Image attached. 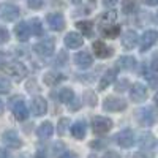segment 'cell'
Instances as JSON below:
<instances>
[{
    "label": "cell",
    "mask_w": 158,
    "mask_h": 158,
    "mask_svg": "<svg viewBox=\"0 0 158 158\" xmlns=\"http://www.w3.org/2000/svg\"><path fill=\"white\" fill-rule=\"evenodd\" d=\"M46 111H48V103H46V100H44L43 97H35V98L32 100V112H33V115L41 117V115L46 114Z\"/></svg>",
    "instance_id": "obj_16"
},
{
    "label": "cell",
    "mask_w": 158,
    "mask_h": 158,
    "mask_svg": "<svg viewBox=\"0 0 158 158\" xmlns=\"http://www.w3.org/2000/svg\"><path fill=\"white\" fill-rule=\"evenodd\" d=\"M117 2H118V0H103L104 6H108V8H112V6H115V5H117Z\"/></svg>",
    "instance_id": "obj_39"
},
{
    "label": "cell",
    "mask_w": 158,
    "mask_h": 158,
    "mask_svg": "<svg viewBox=\"0 0 158 158\" xmlns=\"http://www.w3.org/2000/svg\"><path fill=\"white\" fill-rule=\"evenodd\" d=\"M85 133H87V127H85V122L84 120H77L73 123L71 127V135L73 138L76 139H84L85 138Z\"/></svg>",
    "instance_id": "obj_22"
},
{
    "label": "cell",
    "mask_w": 158,
    "mask_h": 158,
    "mask_svg": "<svg viewBox=\"0 0 158 158\" xmlns=\"http://www.w3.org/2000/svg\"><path fill=\"white\" fill-rule=\"evenodd\" d=\"M29 25H30V32H32L33 35H36V36H43V35H44L43 24H41V21H40L38 18H33Z\"/></svg>",
    "instance_id": "obj_29"
},
{
    "label": "cell",
    "mask_w": 158,
    "mask_h": 158,
    "mask_svg": "<svg viewBox=\"0 0 158 158\" xmlns=\"http://www.w3.org/2000/svg\"><path fill=\"white\" fill-rule=\"evenodd\" d=\"M21 15V10L13 3H2L0 5V16L5 21H16Z\"/></svg>",
    "instance_id": "obj_7"
},
{
    "label": "cell",
    "mask_w": 158,
    "mask_h": 158,
    "mask_svg": "<svg viewBox=\"0 0 158 158\" xmlns=\"http://www.w3.org/2000/svg\"><path fill=\"white\" fill-rule=\"evenodd\" d=\"M127 85H128V81H125V79H123L122 82H118V84L115 85V90H117V92H123Z\"/></svg>",
    "instance_id": "obj_38"
},
{
    "label": "cell",
    "mask_w": 158,
    "mask_h": 158,
    "mask_svg": "<svg viewBox=\"0 0 158 158\" xmlns=\"http://www.w3.org/2000/svg\"><path fill=\"white\" fill-rule=\"evenodd\" d=\"M90 158H94V156H90Z\"/></svg>",
    "instance_id": "obj_48"
},
{
    "label": "cell",
    "mask_w": 158,
    "mask_h": 158,
    "mask_svg": "<svg viewBox=\"0 0 158 158\" xmlns=\"http://www.w3.org/2000/svg\"><path fill=\"white\" fill-rule=\"evenodd\" d=\"M33 51L40 57H51L56 51V43L52 38H44L43 41H40L33 46Z\"/></svg>",
    "instance_id": "obj_3"
},
{
    "label": "cell",
    "mask_w": 158,
    "mask_h": 158,
    "mask_svg": "<svg viewBox=\"0 0 158 158\" xmlns=\"http://www.w3.org/2000/svg\"><path fill=\"white\" fill-rule=\"evenodd\" d=\"M115 79V70H108L100 79V84H98V90H104L108 85H111Z\"/></svg>",
    "instance_id": "obj_24"
},
{
    "label": "cell",
    "mask_w": 158,
    "mask_h": 158,
    "mask_svg": "<svg viewBox=\"0 0 158 158\" xmlns=\"http://www.w3.org/2000/svg\"><path fill=\"white\" fill-rule=\"evenodd\" d=\"M15 104H13V114H15V118L19 122H24V120H27V117H29V109L27 106H25V103L24 100L19 97V98H15Z\"/></svg>",
    "instance_id": "obj_11"
},
{
    "label": "cell",
    "mask_w": 158,
    "mask_h": 158,
    "mask_svg": "<svg viewBox=\"0 0 158 158\" xmlns=\"http://www.w3.org/2000/svg\"><path fill=\"white\" fill-rule=\"evenodd\" d=\"M138 2L136 0H123L122 2V11L125 15H135L138 13Z\"/></svg>",
    "instance_id": "obj_28"
},
{
    "label": "cell",
    "mask_w": 158,
    "mask_h": 158,
    "mask_svg": "<svg viewBox=\"0 0 158 158\" xmlns=\"http://www.w3.org/2000/svg\"><path fill=\"white\" fill-rule=\"evenodd\" d=\"M115 21H117V11L109 10V11L103 13V15L100 16V27H103V25H111V24H115Z\"/></svg>",
    "instance_id": "obj_27"
},
{
    "label": "cell",
    "mask_w": 158,
    "mask_h": 158,
    "mask_svg": "<svg viewBox=\"0 0 158 158\" xmlns=\"http://www.w3.org/2000/svg\"><path fill=\"white\" fill-rule=\"evenodd\" d=\"M103 109L108 111V112L123 111V109H127V101L122 100V98H117V97H108L103 101Z\"/></svg>",
    "instance_id": "obj_4"
},
{
    "label": "cell",
    "mask_w": 158,
    "mask_h": 158,
    "mask_svg": "<svg viewBox=\"0 0 158 158\" xmlns=\"http://www.w3.org/2000/svg\"><path fill=\"white\" fill-rule=\"evenodd\" d=\"M27 90H29V92H32V90H38L35 81H29V82H27Z\"/></svg>",
    "instance_id": "obj_40"
},
{
    "label": "cell",
    "mask_w": 158,
    "mask_h": 158,
    "mask_svg": "<svg viewBox=\"0 0 158 158\" xmlns=\"http://www.w3.org/2000/svg\"><path fill=\"white\" fill-rule=\"evenodd\" d=\"M144 155H146V152H139V153H136L135 158H149V156H144Z\"/></svg>",
    "instance_id": "obj_44"
},
{
    "label": "cell",
    "mask_w": 158,
    "mask_h": 158,
    "mask_svg": "<svg viewBox=\"0 0 158 158\" xmlns=\"http://www.w3.org/2000/svg\"><path fill=\"white\" fill-rule=\"evenodd\" d=\"M103 36H108V38H117L118 33H120V25L117 24H111V25H103L100 27Z\"/></svg>",
    "instance_id": "obj_26"
},
{
    "label": "cell",
    "mask_w": 158,
    "mask_h": 158,
    "mask_svg": "<svg viewBox=\"0 0 158 158\" xmlns=\"http://www.w3.org/2000/svg\"><path fill=\"white\" fill-rule=\"evenodd\" d=\"M156 41H158V32L156 30H146L142 33V36L139 38V49H141V52L149 51Z\"/></svg>",
    "instance_id": "obj_5"
},
{
    "label": "cell",
    "mask_w": 158,
    "mask_h": 158,
    "mask_svg": "<svg viewBox=\"0 0 158 158\" xmlns=\"http://www.w3.org/2000/svg\"><path fill=\"white\" fill-rule=\"evenodd\" d=\"M146 5H150V6H155V5H158V0H142Z\"/></svg>",
    "instance_id": "obj_42"
},
{
    "label": "cell",
    "mask_w": 158,
    "mask_h": 158,
    "mask_svg": "<svg viewBox=\"0 0 158 158\" xmlns=\"http://www.w3.org/2000/svg\"><path fill=\"white\" fill-rule=\"evenodd\" d=\"M103 158H120V155H118L117 152H114V150H106L104 155H103Z\"/></svg>",
    "instance_id": "obj_37"
},
{
    "label": "cell",
    "mask_w": 158,
    "mask_h": 158,
    "mask_svg": "<svg viewBox=\"0 0 158 158\" xmlns=\"http://www.w3.org/2000/svg\"><path fill=\"white\" fill-rule=\"evenodd\" d=\"M11 90V81L5 76H0V94H8Z\"/></svg>",
    "instance_id": "obj_32"
},
{
    "label": "cell",
    "mask_w": 158,
    "mask_h": 158,
    "mask_svg": "<svg viewBox=\"0 0 158 158\" xmlns=\"http://www.w3.org/2000/svg\"><path fill=\"white\" fill-rule=\"evenodd\" d=\"M35 158H48V155H46V152H44V150L40 149V150L35 153Z\"/></svg>",
    "instance_id": "obj_41"
},
{
    "label": "cell",
    "mask_w": 158,
    "mask_h": 158,
    "mask_svg": "<svg viewBox=\"0 0 158 158\" xmlns=\"http://www.w3.org/2000/svg\"><path fill=\"white\" fill-rule=\"evenodd\" d=\"M52 133H54V125H52L49 120L43 122L36 130V135H38L40 139H49L52 136Z\"/></svg>",
    "instance_id": "obj_21"
},
{
    "label": "cell",
    "mask_w": 158,
    "mask_h": 158,
    "mask_svg": "<svg viewBox=\"0 0 158 158\" xmlns=\"http://www.w3.org/2000/svg\"><path fill=\"white\" fill-rule=\"evenodd\" d=\"M6 62H8V56L3 54V52H0V68H6L8 67Z\"/></svg>",
    "instance_id": "obj_36"
},
{
    "label": "cell",
    "mask_w": 158,
    "mask_h": 158,
    "mask_svg": "<svg viewBox=\"0 0 158 158\" xmlns=\"http://www.w3.org/2000/svg\"><path fill=\"white\" fill-rule=\"evenodd\" d=\"M57 100L60 103H71L74 100V92L70 87H63L57 92Z\"/></svg>",
    "instance_id": "obj_25"
},
{
    "label": "cell",
    "mask_w": 158,
    "mask_h": 158,
    "mask_svg": "<svg viewBox=\"0 0 158 158\" xmlns=\"http://www.w3.org/2000/svg\"><path fill=\"white\" fill-rule=\"evenodd\" d=\"M138 144H139V147L142 150H152L156 146V139H155V136L150 133V131H142V133L139 135Z\"/></svg>",
    "instance_id": "obj_13"
},
{
    "label": "cell",
    "mask_w": 158,
    "mask_h": 158,
    "mask_svg": "<svg viewBox=\"0 0 158 158\" xmlns=\"http://www.w3.org/2000/svg\"><path fill=\"white\" fill-rule=\"evenodd\" d=\"M46 19H48V25L51 30L62 32L65 29V18L62 13H49Z\"/></svg>",
    "instance_id": "obj_9"
},
{
    "label": "cell",
    "mask_w": 158,
    "mask_h": 158,
    "mask_svg": "<svg viewBox=\"0 0 158 158\" xmlns=\"http://www.w3.org/2000/svg\"><path fill=\"white\" fill-rule=\"evenodd\" d=\"M0 158H11V156H10V153L5 149H0Z\"/></svg>",
    "instance_id": "obj_43"
},
{
    "label": "cell",
    "mask_w": 158,
    "mask_h": 158,
    "mask_svg": "<svg viewBox=\"0 0 158 158\" xmlns=\"http://www.w3.org/2000/svg\"><path fill=\"white\" fill-rule=\"evenodd\" d=\"M136 120L142 127H152V125H155L158 122V112L153 108H150V106L142 108V109H139L136 112Z\"/></svg>",
    "instance_id": "obj_1"
},
{
    "label": "cell",
    "mask_w": 158,
    "mask_h": 158,
    "mask_svg": "<svg viewBox=\"0 0 158 158\" xmlns=\"http://www.w3.org/2000/svg\"><path fill=\"white\" fill-rule=\"evenodd\" d=\"M6 70V73L13 77V79H16V81H22V79L27 76V67H25L24 63H21V62H13V63H10L8 67L5 68Z\"/></svg>",
    "instance_id": "obj_6"
},
{
    "label": "cell",
    "mask_w": 158,
    "mask_h": 158,
    "mask_svg": "<svg viewBox=\"0 0 158 158\" xmlns=\"http://www.w3.org/2000/svg\"><path fill=\"white\" fill-rule=\"evenodd\" d=\"M76 27L81 30L82 35H92V32H94V22H90V21H79L76 22Z\"/></svg>",
    "instance_id": "obj_30"
},
{
    "label": "cell",
    "mask_w": 158,
    "mask_h": 158,
    "mask_svg": "<svg viewBox=\"0 0 158 158\" xmlns=\"http://www.w3.org/2000/svg\"><path fill=\"white\" fill-rule=\"evenodd\" d=\"M155 104L158 106V92H156V95H155Z\"/></svg>",
    "instance_id": "obj_46"
},
{
    "label": "cell",
    "mask_w": 158,
    "mask_h": 158,
    "mask_svg": "<svg viewBox=\"0 0 158 158\" xmlns=\"http://www.w3.org/2000/svg\"><path fill=\"white\" fill-rule=\"evenodd\" d=\"M115 142L118 144L120 147H125V149H128V147H131L133 144L136 142V138H135V133L131 130H123V131H120V133H117L115 135Z\"/></svg>",
    "instance_id": "obj_8"
},
{
    "label": "cell",
    "mask_w": 158,
    "mask_h": 158,
    "mask_svg": "<svg viewBox=\"0 0 158 158\" xmlns=\"http://www.w3.org/2000/svg\"><path fill=\"white\" fill-rule=\"evenodd\" d=\"M3 109H5V106H3V101H2V100H0V115H2V114H3Z\"/></svg>",
    "instance_id": "obj_45"
},
{
    "label": "cell",
    "mask_w": 158,
    "mask_h": 158,
    "mask_svg": "<svg viewBox=\"0 0 158 158\" xmlns=\"http://www.w3.org/2000/svg\"><path fill=\"white\" fill-rule=\"evenodd\" d=\"M156 22H158V13H156Z\"/></svg>",
    "instance_id": "obj_47"
},
{
    "label": "cell",
    "mask_w": 158,
    "mask_h": 158,
    "mask_svg": "<svg viewBox=\"0 0 158 158\" xmlns=\"http://www.w3.org/2000/svg\"><path fill=\"white\" fill-rule=\"evenodd\" d=\"M15 33L19 41H27L30 36V25L27 22H19L15 25Z\"/></svg>",
    "instance_id": "obj_20"
},
{
    "label": "cell",
    "mask_w": 158,
    "mask_h": 158,
    "mask_svg": "<svg viewBox=\"0 0 158 158\" xmlns=\"http://www.w3.org/2000/svg\"><path fill=\"white\" fill-rule=\"evenodd\" d=\"M74 63L77 65L79 68H89L90 65L94 63V59H92V56L89 54V52L81 51V52H77V54L74 56Z\"/></svg>",
    "instance_id": "obj_18"
},
{
    "label": "cell",
    "mask_w": 158,
    "mask_h": 158,
    "mask_svg": "<svg viewBox=\"0 0 158 158\" xmlns=\"http://www.w3.org/2000/svg\"><path fill=\"white\" fill-rule=\"evenodd\" d=\"M8 40H10V32L5 27H0V44L8 43Z\"/></svg>",
    "instance_id": "obj_33"
},
{
    "label": "cell",
    "mask_w": 158,
    "mask_h": 158,
    "mask_svg": "<svg viewBox=\"0 0 158 158\" xmlns=\"http://www.w3.org/2000/svg\"><path fill=\"white\" fill-rule=\"evenodd\" d=\"M59 158H77V155H76L74 152H71V150H63V152L59 155Z\"/></svg>",
    "instance_id": "obj_35"
},
{
    "label": "cell",
    "mask_w": 158,
    "mask_h": 158,
    "mask_svg": "<svg viewBox=\"0 0 158 158\" xmlns=\"http://www.w3.org/2000/svg\"><path fill=\"white\" fill-rule=\"evenodd\" d=\"M139 41V36L135 30H127L123 35H122V46L125 49H133Z\"/></svg>",
    "instance_id": "obj_17"
},
{
    "label": "cell",
    "mask_w": 158,
    "mask_h": 158,
    "mask_svg": "<svg viewBox=\"0 0 158 158\" xmlns=\"http://www.w3.org/2000/svg\"><path fill=\"white\" fill-rule=\"evenodd\" d=\"M112 128V120L109 117H103V115H97L92 118V130L97 135H106L108 131Z\"/></svg>",
    "instance_id": "obj_2"
},
{
    "label": "cell",
    "mask_w": 158,
    "mask_h": 158,
    "mask_svg": "<svg viewBox=\"0 0 158 158\" xmlns=\"http://www.w3.org/2000/svg\"><path fill=\"white\" fill-rule=\"evenodd\" d=\"M68 127H70V120H68V118H65V117L60 118L59 123H57V133H59L60 136H65V133H67Z\"/></svg>",
    "instance_id": "obj_31"
},
{
    "label": "cell",
    "mask_w": 158,
    "mask_h": 158,
    "mask_svg": "<svg viewBox=\"0 0 158 158\" xmlns=\"http://www.w3.org/2000/svg\"><path fill=\"white\" fill-rule=\"evenodd\" d=\"M63 41H65V46L67 48L77 49V48H81L84 44V38H82V35H79L76 32H70V33H67V36L63 38Z\"/></svg>",
    "instance_id": "obj_15"
},
{
    "label": "cell",
    "mask_w": 158,
    "mask_h": 158,
    "mask_svg": "<svg viewBox=\"0 0 158 158\" xmlns=\"http://www.w3.org/2000/svg\"><path fill=\"white\" fill-rule=\"evenodd\" d=\"M130 98L135 103H141L147 98V87L141 84V82H135L130 87Z\"/></svg>",
    "instance_id": "obj_10"
},
{
    "label": "cell",
    "mask_w": 158,
    "mask_h": 158,
    "mask_svg": "<svg viewBox=\"0 0 158 158\" xmlns=\"http://www.w3.org/2000/svg\"><path fill=\"white\" fill-rule=\"evenodd\" d=\"M92 49H94L95 56L98 59H108L114 54V49L111 46H106L103 41H94V44H92Z\"/></svg>",
    "instance_id": "obj_14"
},
{
    "label": "cell",
    "mask_w": 158,
    "mask_h": 158,
    "mask_svg": "<svg viewBox=\"0 0 158 158\" xmlns=\"http://www.w3.org/2000/svg\"><path fill=\"white\" fill-rule=\"evenodd\" d=\"M63 79H65V76H63L62 73H57V71H48V73H44V76H43L44 84L49 85V87H54V85L60 84Z\"/></svg>",
    "instance_id": "obj_19"
},
{
    "label": "cell",
    "mask_w": 158,
    "mask_h": 158,
    "mask_svg": "<svg viewBox=\"0 0 158 158\" xmlns=\"http://www.w3.org/2000/svg\"><path fill=\"white\" fill-rule=\"evenodd\" d=\"M136 59L131 56H122L120 59L117 60V68L120 70H135L136 68Z\"/></svg>",
    "instance_id": "obj_23"
},
{
    "label": "cell",
    "mask_w": 158,
    "mask_h": 158,
    "mask_svg": "<svg viewBox=\"0 0 158 158\" xmlns=\"http://www.w3.org/2000/svg\"><path fill=\"white\" fill-rule=\"evenodd\" d=\"M2 142L5 144L6 147H11V149H19V147L22 146L21 138L18 136L16 131H13V130L3 131V135H2Z\"/></svg>",
    "instance_id": "obj_12"
},
{
    "label": "cell",
    "mask_w": 158,
    "mask_h": 158,
    "mask_svg": "<svg viewBox=\"0 0 158 158\" xmlns=\"http://www.w3.org/2000/svg\"><path fill=\"white\" fill-rule=\"evenodd\" d=\"M43 2L44 0H29V6L32 8V10H38V8H41L43 6Z\"/></svg>",
    "instance_id": "obj_34"
}]
</instances>
